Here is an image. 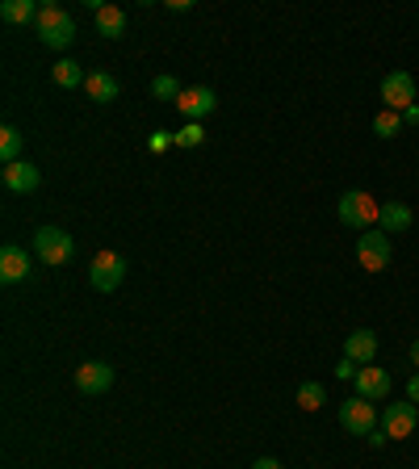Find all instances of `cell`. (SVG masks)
I'll use <instances>...</instances> for the list:
<instances>
[{
	"instance_id": "obj_1",
	"label": "cell",
	"mask_w": 419,
	"mask_h": 469,
	"mask_svg": "<svg viewBox=\"0 0 419 469\" xmlns=\"http://www.w3.org/2000/svg\"><path fill=\"white\" fill-rule=\"evenodd\" d=\"M34 30H38V38L47 42L50 50H68L76 42V22H72V13L68 9H59V5H42L38 9V22H34Z\"/></svg>"
},
{
	"instance_id": "obj_2",
	"label": "cell",
	"mask_w": 419,
	"mask_h": 469,
	"mask_svg": "<svg viewBox=\"0 0 419 469\" xmlns=\"http://www.w3.org/2000/svg\"><path fill=\"white\" fill-rule=\"evenodd\" d=\"M335 210H340V222L352 227V230H373L378 227V218H382V205L373 202L365 189H348Z\"/></svg>"
},
{
	"instance_id": "obj_3",
	"label": "cell",
	"mask_w": 419,
	"mask_h": 469,
	"mask_svg": "<svg viewBox=\"0 0 419 469\" xmlns=\"http://www.w3.org/2000/svg\"><path fill=\"white\" fill-rule=\"evenodd\" d=\"M390 256H395V243H390V235H386L382 227L360 230L357 260H360V268H365V273H386V268H390Z\"/></svg>"
},
{
	"instance_id": "obj_4",
	"label": "cell",
	"mask_w": 419,
	"mask_h": 469,
	"mask_svg": "<svg viewBox=\"0 0 419 469\" xmlns=\"http://www.w3.org/2000/svg\"><path fill=\"white\" fill-rule=\"evenodd\" d=\"M34 252H38L42 265L59 268V265H68V260L76 256V243H72V235H68L63 227H38L34 230Z\"/></svg>"
},
{
	"instance_id": "obj_5",
	"label": "cell",
	"mask_w": 419,
	"mask_h": 469,
	"mask_svg": "<svg viewBox=\"0 0 419 469\" xmlns=\"http://www.w3.org/2000/svg\"><path fill=\"white\" fill-rule=\"evenodd\" d=\"M88 281H93L96 293H114L126 281V260L118 252H96L93 265H88Z\"/></svg>"
},
{
	"instance_id": "obj_6",
	"label": "cell",
	"mask_w": 419,
	"mask_h": 469,
	"mask_svg": "<svg viewBox=\"0 0 419 469\" xmlns=\"http://www.w3.org/2000/svg\"><path fill=\"white\" fill-rule=\"evenodd\" d=\"M340 428H344L348 436H369L373 428H378V407L360 394L348 398V402H340Z\"/></svg>"
},
{
	"instance_id": "obj_7",
	"label": "cell",
	"mask_w": 419,
	"mask_h": 469,
	"mask_svg": "<svg viewBox=\"0 0 419 469\" xmlns=\"http://www.w3.org/2000/svg\"><path fill=\"white\" fill-rule=\"evenodd\" d=\"M378 423H382V432L390 436V440H407L419 423V407L415 402H390V407H382Z\"/></svg>"
},
{
	"instance_id": "obj_8",
	"label": "cell",
	"mask_w": 419,
	"mask_h": 469,
	"mask_svg": "<svg viewBox=\"0 0 419 469\" xmlns=\"http://www.w3.org/2000/svg\"><path fill=\"white\" fill-rule=\"evenodd\" d=\"M382 101H386V109H395V113L411 109L415 105V76L411 72H390L382 80Z\"/></svg>"
},
{
	"instance_id": "obj_9",
	"label": "cell",
	"mask_w": 419,
	"mask_h": 469,
	"mask_svg": "<svg viewBox=\"0 0 419 469\" xmlns=\"http://www.w3.org/2000/svg\"><path fill=\"white\" fill-rule=\"evenodd\" d=\"M352 385H357V394L369 398V402H386V398H390V390H395L390 374H386V369H378V365H360L357 377H352Z\"/></svg>"
},
{
	"instance_id": "obj_10",
	"label": "cell",
	"mask_w": 419,
	"mask_h": 469,
	"mask_svg": "<svg viewBox=\"0 0 419 469\" xmlns=\"http://www.w3.org/2000/svg\"><path fill=\"white\" fill-rule=\"evenodd\" d=\"M109 385H114V369L105 361H84L76 369V390L80 394H105Z\"/></svg>"
},
{
	"instance_id": "obj_11",
	"label": "cell",
	"mask_w": 419,
	"mask_h": 469,
	"mask_svg": "<svg viewBox=\"0 0 419 469\" xmlns=\"http://www.w3.org/2000/svg\"><path fill=\"white\" fill-rule=\"evenodd\" d=\"M30 277V256H25V248H17V243H5L0 248V281L5 285H17V281Z\"/></svg>"
},
{
	"instance_id": "obj_12",
	"label": "cell",
	"mask_w": 419,
	"mask_h": 469,
	"mask_svg": "<svg viewBox=\"0 0 419 469\" xmlns=\"http://www.w3.org/2000/svg\"><path fill=\"white\" fill-rule=\"evenodd\" d=\"M0 181H5L9 193H34L42 176H38V168L30 159H17V164H5V168H0Z\"/></svg>"
},
{
	"instance_id": "obj_13",
	"label": "cell",
	"mask_w": 419,
	"mask_h": 469,
	"mask_svg": "<svg viewBox=\"0 0 419 469\" xmlns=\"http://www.w3.org/2000/svg\"><path fill=\"white\" fill-rule=\"evenodd\" d=\"M214 105H218V96L210 93V88H185V93H180V101H177V109L189 122H202L205 113H214Z\"/></svg>"
},
{
	"instance_id": "obj_14",
	"label": "cell",
	"mask_w": 419,
	"mask_h": 469,
	"mask_svg": "<svg viewBox=\"0 0 419 469\" xmlns=\"http://www.w3.org/2000/svg\"><path fill=\"white\" fill-rule=\"evenodd\" d=\"M344 356L357 365H373V356H378V336H373L369 327H357V331L344 339Z\"/></svg>"
},
{
	"instance_id": "obj_15",
	"label": "cell",
	"mask_w": 419,
	"mask_h": 469,
	"mask_svg": "<svg viewBox=\"0 0 419 469\" xmlns=\"http://www.w3.org/2000/svg\"><path fill=\"white\" fill-rule=\"evenodd\" d=\"M411 222H415V214H411V205H403V202H386L382 218H378V227H382L386 235H403Z\"/></svg>"
},
{
	"instance_id": "obj_16",
	"label": "cell",
	"mask_w": 419,
	"mask_h": 469,
	"mask_svg": "<svg viewBox=\"0 0 419 469\" xmlns=\"http://www.w3.org/2000/svg\"><path fill=\"white\" fill-rule=\"evenodd\" d=\"M84 93L93 96L96 105H109V101H118V80L109 72H93L88 80H84Z\"/></svg>"
},
{
	"instance_id": "obj_17",
	"label": "cell",
	"mask_w": 419,
	"mask_h": 469,
	"mask_svg": "<svg viewBox=\"0 0 419 469\" xmlns=\"http://www.w3.org/2000/svg\"><path fill=\"white\" fill-rule=\"evenodd\" d=\"M96 34H101V38H122V34H126V9L105 5V9L96 13Z\"/></svg>"
},
{
	"instance_id": "obj_18",
	"label": "cell",
	"mask_w": 419,
	"mask_h": 469,
	"mask_svg": "<svg viewBox=\"0 0 419 469\" xmlns=\"http://www.w3.org/2000/svg\"><path fill=\"white\" fill-rule=\"evenodd\" d=\"M38 9L42 5H34V0H5L0 5V17L9 25H30V22H38Z\"/></svg>"
},
{
	"instance_id": "obj_19",
	"label": "cell",
	"mask_w": 419,
	"mask_h": 469,
	"mask_svg": "<svg viewBox=\"0 0 419 469\" xmlns=\"http://www.w3.org/2000/svg\"><path fill=\"white\" fill-rule=\"evenodd\" d=\"M50 80H55L59 88H80L88 76H84V68L76 59H59L55 68H50Z\"/></svg>"
},
{
	"instance_id": "obj_20",
	"label": "cell",
	"mask_w": 419,
	"mask_h": 469,
	"mask_svg": "<svg viewBox=\"0 0 419 469\" xmlns=\"http://www.w3.org/2000/svg\"><path fill=\"white\" fill-rule=\"evenodd\" d=\"M22 147H25V134L17 131V126H5V131H0V159H5V164H17V159H22Z\"/></svg>"
},
{
	"instance_id": "obj_21",
	"label": "cell",
	"mask_w": 419,
	"mask_h": 469,
	"mask_svg": "<svg viewBox=\"0 0 419 469\" xmlns=\"http://www.w3.org/2000/svg\"><path fill=\"white\" fill-rule=\"evenodd\" d=\"M327 402V390L319 382H302L298 385V407L302 410H319Z\"/></svg>"
},
{
	"instance_id": "obj_22",
	"label": "cell",
	"mask_w": 419,
	"mask_h": 469,
	"mask_svg": "<svg viewBox=\"0 0 419 469\" xmlns=\"http://www.w3.org/2000/svg\"><path fill=\"white\" fill-rule=\"evenodd\" d=\"M398 131H403V113H395V109H382V113L373 118V134H378V139H395Z\"/></svg>"
},
{
	"instance_id": "obj_23",
	"label": "cell",
	"mask_w": 419,
	"mask_h": 469,
	"mask_svg": "<svg viewBox=\"0 0 419 469\" xmlns=\"http://www.w3.org/2000/svg\"><path fill=\"white\" fill-rule=\"evenodd\" d=\"M180 93H185V88H180L172 76H156V80H151V96H159V101H180Z\"/></svg>"
},
{
	"instance_id": "obj_24",
	"label": "cell",
	"mask_w": 419,
	"mask_h": 469,
	"mask_svg": "<svg viewBox=\"0 0 419 469\" xmlns=\"http://www.w3.org/2000/svg\"><path fill=\"white\" fill-rule=\"evenodd\" d=\"M202 143H205L202 122H185V131H177V147H202Z\"/></svg>"
},
{
	"instance_id": "obj_25",
	"label": "cell",
	"mask_w": 419,
	"mask_h": 469,
	"mask_svg": "<svg viewBox=\"0 0 419 469\" xmlns=\"http://www.w3.org/2000/svg\"><path fill=\"white\" fill-rule=\"evenodd\" d=\"M172 143H177V134H168V131H156V134H151V139H147V147H151L156 156H159V151H168V147H172Z\"/></svg>"
},
{
	"instance_id": "obj_26",
	"label": "cell",
	"mask_w": 419,
	"mask_h": 469,
	"mask_svg": "<svg viewBox=\"0 0 419 469\" xmlns=\"http://www.w3.org/2000/svg\"><path fill=\"white\" fill-rule=\"evenodd\" d=\"M357 369H360V365H357V361H348V356H344V361L335 365V377H340V382H352V377H357Z\"/></svg>"
},
{
	"instance_id": "obj_27",
	"label": "cell",
	"mask_w": 419,
	"mask_h": 469,
	"mask_svg": "<svg viewBox=\"0 0 419 469\" xmlns=\"http://www.w3.org/2000/svg\"><path fill=\"white\" fill-rule=\"evenodd\" d=\"M407 402H415V407H419V374L407 382Z\"/></svg>"
},
{
	"instance_id": "obj_28",
	"label": "cell",
	"mask_w": 419,
	"mask_h": 469,
	"mask_svg": "<svg viewBox=\"0 0 419 469\" xmlns=\"http://www.w3.org/2000/svg\"><path fill=\"white\" fill-rule=\"evenodd\" d=\"M403 126H419V105L403 109Z\"/></svg>"
},
{
	"instance_id": "obj_29",
	"label": "cell",
	"mask_w": 419,
	"mask_h": 469,
	"mask_svg": "<svg viewBox=\"0 0 419 469\" xmlns=\"http://www.w3.org/2000/svg\"><path fill=\"white\" fill-rule=\"evenodd\" d=\"M251 469H281V461H273V457H256V461H251Z\"/></svg>"
},
{
	"instance_id": "obj_30",
	"label": "cell",
	"mask_w": 419,
	"mask_h": 469,
	"mask_svg": "<svg viewBox=\"0 0 419 469\" xmlns=\"http://www.w3.org/2000/svg\"><path fill=\"white\" fill-rule=\"evenodd\" d=\"M386 440H390V436H386V432H378V428H373V432H369V445H373V448H382Z\"/></svg>"
},
{
	"instance_id": "obj_31",
	"label": "cell",
	"mask_w": 419,
	"mask_h": 469,
	"mask_svg": "<svg viewBox=\"0 0 419 469\" xmlns=\"http://www.w3.org/2000/svg\"><path fill=\"white\" fill-rule=\"evenodd\" d=\"M411 361H415V369H419V339L411 344Z\"/></svg>"
}]
</instances>
